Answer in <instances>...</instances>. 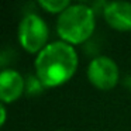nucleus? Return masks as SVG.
Returning <instances> with one entry per match:
<instances>
[{
  "instance_id": "nucleus-1",
  "label": "nucleus",
  "mask_w": 131,
  "mask_h": 131,
  "mask_svg": "<svg viewBox=\"0 0 131 131\" xmlns=\"http://www.w3.org/2000/svg\"><path fill=\"white\" fill-rule=\"evenodd\" d=\"M78 66V55L65 41L47 44L35 58L37 78L44 86H58L71 79Z\"/></svg>"
},
{
  "instance_id": "nucleus-2",
  "label": "nucleus",
  "mask_w": 131,
  "mask_h": 131,
  "mask_svg": "<svg viewBox=\"0 0 131 131\" xmlns=\"http://www.w3.org/2000/svg\"><path fill=\"white\" fill-rule=\"evenodd\" d=\"M94 12L88 4H72L59 14L57 31L69 44L86 41L94 30Z\"/></svg>"
},
{
  "instance_id": "nucleus-3",
  "label": "nucleus",
  "mask_w": 131,
  "mask_h": 131,
  "mask_svg": "<svg viewBox=\"0 0 131 131\" xmlns=\"http://www.w3.org/2000/svg\"><path fill=\"white\" fill-rule=\"evenodd\" d=\"M48 38V27L38 14H26L18 26V40L28 52H37L45 47Z\"/></svg>"
},
{
  "instance_id": "nucleus-4",
  "label": "nucleus",
  "mask_w": 131,
  "mask_h": 131,
  "mask_svg": "<svg viewBox=\"0 0 131 131\" xmlns=\"http://www.w3.org/2000/svg\"><path fill=\"white\" fill-rule=\"evenodd\" d=\"M88 78L96 88L108 90L118 82L117 63L108 57H96L88 66Z\"/></svg>"
},
{
  "instance_id": "nucleus-5",
  "label": "nucleus",
  "mask_w": 131,
  "mask_h": 131,
  "mask_svg": "<svg viewBox=\"0 0 131 131\" xmlns=\"http://www.w3.org/2000/svg\"><path fill=\"white\" fill-rule=\"evenodd\" d=\"M108 26L116 30L128 31L131 30V3L128 2H111L106 4L103 10Z\"/></svg>"
},
{
  "instance_id": "nucleus-6",
  "label": "nucleus",
  "mask_w": 131,
  "mask_h": 131,
  "mask_svg": "<svg viewBox=\"0 0 131 131\" xmlns=\"http://www.w3.org/2000/svg\"><path fill=\"white\" fill-rule=\"evenodd\" d=\"M24 80L17 71L4 69L0 73V99L3 103H12L21 96Z\"/></svg>"
},
{
  "instance_id": "nucleus-7",
  "label": "nucleus",
  "mask_w": 131,
  "mask_h": 131,
  "mask_svg": "<svg viewBox=\"0 0 131 131\" xmlns=\"http://www.w3.org/2000/svg\"><path fill=\"white\" fill-rule=\"evenodd\" d=\"M40 4L49 13H59V14L71 6L69 0H40Z\"/></svg>"
},
{
  "instance_id": "nucleus-8",
  "label": "nucleus",
  "mask_w": 131,
  "mask_h": 131,
  "mask_svg": "<svg viewBox=\"0 0 131 131\" xmlns=\"http://www.w3.org/2000/svg\"><path fill=\"white\" fill-rule=\"evenodd\" d=\"M42 86L44 85L41 83V80L38 79V78L28 76V88H27L28 93H38V92H41Z\"/></svg>"
},
{
  "instance_id": "nucleus-9",
  "label": "nucleus",
  "mask_w": 131,
  "mask_h": 131,
  "mask_svg": "<svg viewBox=\"0 0 131 131\" xmlns=\"http://www.w3.org/2000/svg\"><path fill=\"white\" fill-rule=\"evenodd\" d=\"M0 113H2V125L6 123V107H4V103H2V107H0Z\"/></svg>"
},
{
  "instance_id": "nucleus-10",
  "label": "nucleus",
  "mask_w": 131,
  "mask_h": 131,
  "mask_svg": "<svg viewBox=\"0 0 131 131\" xmlns=\"http://www.w3.org/2000/svg\"><path fill=\"white\" fill-rule=\"evenodd\" d=\"M125 83H127V86L131 89V76H128V78H127V82H125Z\"/></svg>"
}]
</instances>
